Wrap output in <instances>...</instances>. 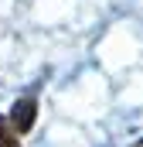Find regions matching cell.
Instances as JSON below:
<instances>
[{"instance_id":"6da1fadb","label":"cell","mask_w":143,"mask_h":147,"mask_svg":"<svg viewBox=\"0 0 143 147\" xmlns=\"http://www.w3.org/2000/svg\"><path fill=\"white\" fill-rule=\"evenodd\" d=\"M37 120V99L34 96H24V99H17L14 106H10V116H7V123H10V130L21 137V134H27L31 127H34Z\"/></svg>"},{"instance_id":"7a4b0ae2","label":"cell","mask_w":143,"mask_h":147,"mask_svg":"<svg viewBox=\"0 0 143 147\" xmlns=\"http://www.w3.org/2000/svg\"><path fill=\"white\" fill-rule=\"evenodd\" d=\"M0 147H21V137L10 130L7 120H0Z\"/></svg>"},{"instance_id":"3957f363","label":"cell","mask_w":143,"mask_h":147,"mask_svg":"<svg viewBox=\"0 0 143 147\" xmlns=\"http://www.w3.org/2000/svg\"><path fill=\"white\" fill-rule=\"evenodd\" d=\"M133 147H143V140H136V144H133Z\"/></svg>"}]
</instances>
